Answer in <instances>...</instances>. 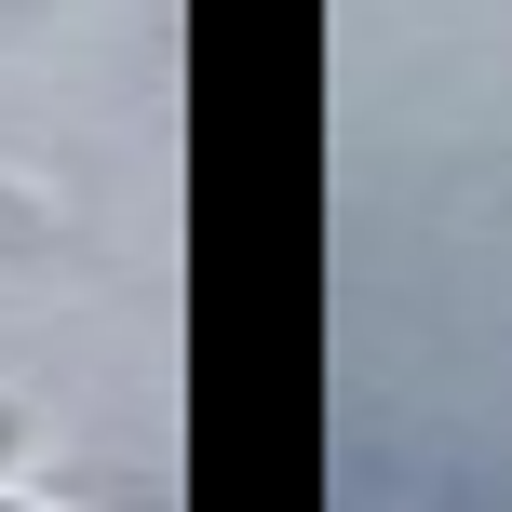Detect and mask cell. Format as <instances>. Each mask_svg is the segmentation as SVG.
<instances>
[{"mask_svg":"<svg viewBox=\"0 0 512 512\" xmlns=\"http://www.w3.org/2000/svg\"><path fill=\"white\" fill-rule=\"evenodd\" d=\"M0 512H14V499H0Z\"/></svg>","mask_w":512,"mask_h":512,"instance_id":"7a4b0ae2","label":"cell"},{"mask_svg":"<svg viewBox=\"0 0 512 512\" xmlns=\"http://www.w3.org/2000/svg\"><path fill=\"white\" fill-rule=\"evenodd\" d=\"M0 445H14V432H0Z\"/></svg>","mask_w":512,"mask_h":512,"instance_id":"6da1fadb","label":"cell"}]
</instances>
